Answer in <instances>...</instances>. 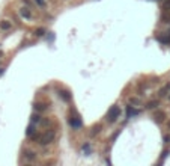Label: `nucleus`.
I'll return each instance as SVG.
<instances>
[{
  "mask_svg": "<svg viewBox=\"0 0 170 166\" xmlns=\"http://www.w3.org/2000/svg\"><path fill=\"white\" fill-rule=\"evenodd\" d=\"M54 139H56V131L54 130H48L47 133H44L41 136V139L38 140V144L42 145V147H45V145H50L51 142H54Z\"/></svg>",
  "mask_w": 170,
  "mask_h": 166,
  "instance_id": "1",
  "label": "nucleus"
},
{
  "mask_svg": "<svg viewBox=\"0 0 170 166\" xmlns=\"http://www.w3.org/2000/svg\"><path fill=\"white\" fill-rule=\"evenodd\" d=\"M120 116V107L119 106H113L110 110H108V113H107V122L108 124H113V122H116L117 121V118Z\"/></svg>",
  "mask_w": 170,
  "mask_h": 166,
  "instance_id": "2",
  "label": "nucleus"
},
{
  "mask_svg": "<svg viewBox=\"0 0 170 166\" xmlns=\"http://www.w3.org/2000/svg\"><path fill=\"white\" fill-rule=\"evenodd\" d=\"M18 14H20V17L23 18V20H26V21H30L32 18H33V14H32V8H29V6H21L20 9H18Z\"/></svg>",
  "mask_w": 170,
  "mask_h": 166,
  "instance_id": "3",
  "label": "nucleus"
},
{
  "mask_svg": "<svg viewBox=\"0 0 170 166\" xmlns=\"http://www.w3.org/2000/svg\"><path fill=\"white\" fill-rule=\"evenodd\" d=\"M23 156H24V160H26V162H33V160H36L38 153L33 151V150H30V148H26V150L23 151Z\"/></svg>",
  "mask_w": 170,
  "mask_h": 166,
  "instance_id": "4",
  "label": "nucleus"
},
{
  "mask_svg": "<svg viewBox=\"0 0 170 166\" xmlns=\"http://www.w3.org/2000/svg\"><path fill=\"white\" fill-rule=\"evenodd\" d=\"M11 29H12V21H9V20H2L0 21V30L9 32Z\"/></svg>",
  "mask_w": 170,
  "mask_h": 166,
  "instance_id": "5",
  "label": "nucleus"
},
{
  "mask_svg": "<svg viewBox=\"0 0 170 166\" xmlns=\"http://www.w3.org/2000/svg\"><path fill=\"white\" fill-rule=\"evenodd\" d=\"M69 125L72 127V128H80L81 127V120L78 116H74V118H69Z\"/></svg>",
  "mask_w": 170,
  "mask_h": 166,
  "instance_id": "6",
  "label": "nucleus"
},
{
  "mask_svg": "<svg viewBox=\"0 0 170 166\" xmlns=\"http://www.w3.org/2000/svg\"><path fill=\"white\" fill-rule=\"evenodd\" d=\"M57 94H59V97H60L63 101H66V103L71 101V98H72V97H71V94H69L68 91H65V89H59Z\"/></svg>",
  "mask_w": 170,
  "mask_h": 166,
  "instance_id": "7",
  "label": "nucleus"
},
{
  "mask_svg": "<svg viewBox=\"0 0 170 166\" xmlns=\"http://www.w3.org/2000/svg\"><path fill=\"white\" fill-rule=\"evenodd\" d=\"M164 120H166V113H164L163 110H158V112H155V113H154V121H155V122L161 124Z\"/></svg>",
  "mask_w": 170,
  "mask_h": 166,
  "instance_id": "8",
  "label": "nucleus"
},
{
  "mask_svg": "<svg viewBox=\"0 0 170 166\" xmlns=\"http://www.w3.org/2000/svg\"><path fill=\"white\" fill-rule=\"evenodd\" d=\"M160 106V100H151V101H148L146 104H144V109H146V110H152V109H157Z\"/></svg>",
  "mask_w": 170,
  "mask_h": 166,
  "instance_id": "9",
  "label": "nucleus"
},
{
  "mask_svg": "<svg viewBox=\"0 0 170 166\" xmlns=\"http://www.w3.org/2000/svg\"><path fill=\"white\" fill-rule=\"evenodd\" d=\"M167 94H170V82L169 83H166L160 91H158V97H166Z\"/></svg>",
  "mask_w": 170,
  "mask_h": 166,
  "instance_id": "10",
  "label": "nucleus"
},
{
  "mask_svg": "<svg viewBox=\"0 0 170 166\" xmlns=\"http://www.w3.org/2000/svg\"><path fill=\"white\" fill-rule=\"evenodd\" d=\"M160 21L161 23H170V11L169 9H164L161 17H160Z\"/></svg>",
  "mask_w": 170,
  "mask_h": 166,
  "instance_id": "11",
  "label": "nucleus"
},
{
  "mask_svg": "<svg viewBox=\"0 0 170 166\" xmlns=\"http://www.w3.org/2000/svg\"><path fill=\"white\" fill-rule=\"evenodd\" d=\"M128 104L130 106H134V107H138V106H141V100L137 98V97H130L128 98Z\"/></svg>",
  "mask_w": 170,
  "mask_h": 166,
  "instance_id": "12",
  "label": "nucleus"
},
{
  "mask_svg": "<svg viewBox=\"0 0 170 166\" xmlns=\"http://www.w3.org/2000/svg\"><path fill=\"white\" fill-rule=\"evenodd\" d=\"M42 121V118H41V113L39 112H35L32 116H30V122H33V124H39Z\"/></svg>",
  "mask_w": 170,
  "mask_h": 166,
  "instance_id": "13",
  "label": "nucleus"
},
{
  "mask_svg": "<svg viewBox=\"0 0 170 166\" xmlns=\"http://www.w3.org/2000/svg\"><path fill=\"white\" fill-rule=\"evenodd\" d=\"M158 41L160 42H163V44H170V32H166L163 36H158Z\"/></svg>",
  "mask_w": 170,
  "mask_h": 166,
  "instance_id": "14",
  "label": "nucleus"
},
{
  "mask_svg": "<svg viewBox=\"0 0 170 166\" xmlns=\"http://www.w3.org/2000/svg\"><path fill=\"white\" fill-rule=\"evenodd\" d=\"M33 109H35V112H39L41 113V112H44L47 109V104L45 103H35L33 104Z\"/></svg>",
  "mask_w": 170,
  "mask_h": 166,
  "instance_id": "15",
  "label": "nucleus"
},
{
  "mask_svg": "<svg viewBox=\"0 0 170 166\" xmlns=\"http://www.w3.org/2000/svg\"><path fill=\"white\" fill-rule=\"evenodd\" d=\"M35 131H36V127H35V124H33V122H30V125H29V127H27V130H26V134L30 137Z\"/></svg>",
  "mask_w": 170,
  "mask_h": 166,
  "instance_id": "16",
  "label": "nucleus"
},
{
  "mask_svg": "<svg viewBox=\"0 0 170 166\" xmlns=\"http://www.w3.org/2000/svg\"><path fill=\"white\" fill-rule=\"evenodd\" d=\"M137 113H138V110L134 109V106H128V113H127L128 118H131V116H134V115H137Z\"/></svg>",
  "mask_w": 170,
  "mask_h": 166,
  "instance_id": "17",
  "label": "nucleus"
},
{
  "mask_svg": "<svg viewBox=\"0 0 170 166\" xmlns=\"http://www.w3.org/2000/svg\"><path fill=\"white\" fill-rule=\"evenodd\" d=\"M33 3H35L38 8H42V9H44V8L47 6V0H33Z\"/></svg>",
  "mask_w": 170,
  "mask_h": 166,
  "instance_id": "18",
  "label": "nucleus"
},
{
  "mask_svg": "<svg viewBox=\"0 0 170 166\" xmlns=\"http://www.w3.org/2000/svg\"><path fill=\"white\" fill-rule=\"evenodd\" d=\"M100 131H101V124L95 125V127L92 128V136H93V134H96V133H100Z\"/></svg>",
  "mask_w": 170,
  "mask_h": 166,
  "instance_id": "19",
  "label": "nucleus"
},
{
  "mask_svg": "<svg viewBox=\"0 0 170 166\" xmlns=\"http://www.w3.org/2000/svg\"><path fill=\"white\" fill-rule=\"evenodd\" d=\"M163 9H169L170 11V0H166V2L163 3Z\"/></svg>",
  "mask_w": 170,
  "mask_h": 166,
  "instance_id": "20",
  "label": "nucleus"
},
{
  "mask_svg": "<svg viewBox=\"0 0 170 166\" xmlns=\"http://www.w3.org/2000/svg\"><path fill=\"white\" fill-rule=\"evenodd\" d=\"M21 2H23L24 5H26V6H29V8H33V5H32L30 0H21Z\"/></svg>",
  "mask_w": 170,
  "mask_h": 166,
  "instance_id": "21",
  "label": "nucleus"
},
{
  "mask_svg": "<svg viewBox=\"0 0 170 166\" xmlns=\"http://www.w3.org/2000/svg\"><path fill=\"white\" fill-rule=\"evenodd\" d=\"M44 32H45L44 29H38V30L35 32V35H38V36H42V35H44Z\"/></svg>",
  "mask_w": 170,
  "mask_h": 166,
  "instance_id": "22",
  "label": "nucleus"
},
{
  "mask_svg": "<svg viewBox=\"0 0 170 166\" xmlns=\"http://www.w3.org/2000/svg\"><path fill=\"white\" fill-rule=\"evenodd\" d=\"M170 142V134L169 136H164V144H169Z\"/></svg>",
  "mask_w": 170,
  "mask_h": 166,
  "instance_id": "23",
  "label": "nucleus"
},
{
  "mask_svg": "<svg viewBox=\"0 0 170 166\" xmlns=\"http://www.w3.org/2000/svg\"><path fill=\"white\" fill-rule=\"evenodd\" d=\"M3 73H5V68H3V66H0V76H2Z\"/></svg>",
  "mask_w": 170,
  "mask_h": 166,
  "instance_id": "24",
  "label": "nucleus"
},
{
  "mask_svg": "<svg viewBox=\"0 0 170 166\" xmlns=\"http://www.w3.org/2000/svg\"><path fill=\"white\" fill-rule=\"evenodd\" d=\"M3 58V50H0V59Z\"/></svg>",
  "mask_w": 170,
  "mask_h": 166,
  "instance_id": "25",
  "label": "nucleus"
},
{
  "mask_svg": "<svg viewBox=\"0 0 170 166\" xmlns=\"http://www.w3.org/2000/svg\"><path fill=\"white\" fill-rule=\"evenodd\" d=\"M167 128H169V130H170V121H169V124H167Z\"/></svg>",
  "mask_w": 170,
  "mask_h": 166,
  "instance_id": "26",
  "label": "nucleus"
},
{
  "mask_svg": "<svg viewBox=\"0 0 170 166\" xmlns=\"http://www.w3.org/2000/svg\"><path fill=\"white\" fill-rule=\"evenodd\" d=\"M169 100H170V94H169Z\"/></svg>",
  "mask_w": 170,
  "mask_h": 166,
  "instance_id": "27",
  "label": "nucleus"
}]
</instances>
